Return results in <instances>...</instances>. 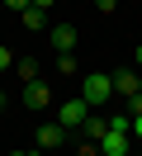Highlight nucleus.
<instances>
[{
	"mask_svg": "<svg viewBox=\"0 0 142 156\" xmlns=\"http://www.w3.org/2000/svg\"><path fill=\"white\" fill-rule=\"evenodd\" d=\"M81 99L90 109H104L114 99V76H104V71H90V76H81Z\"/></svg>",
	"mask_w": 142,
	"mask_h": 156,
	"instance_id": "nucleus-1",
	"label": "nucleus"
},
{
	"mask_svg": "<svg viewBox=\"0 0 142 156\" xmlns=\"http://www.w3.org/2000/svg\"><path fill=\"white\" fill-rule=\"evenodd\" d=\"M85 118H90V104H85L81 95H76V99H66V104H57V123H62L66 133H76Z\"/></svg>",
	"mask_w": 142,
	"mask_h": 156,
	"instance_id": "nucleus-2",
	"label": "nucleus"
},
{
	"mask_svg": "<svg viewBox=\"0 0 142 156\" xmlns=\"http://www.w3.org/2000/svg\"><path fill=\"white\" fill-rule=\"evenodd\" d=\"M24 104L33 109V114H43V109H52V90H47L43 80H24Z\"/></svg>",
	"mask_w": 142,
	"mask_h": 156,
	"instance_id": "nucleus-3",
	"label": "nucleus"
},
{
	"mask_svg": "<svg viewBox=\"0 0 142 156\" xmlns=\"http://www.w3.org/2000/svg\"><path fill=\"white\" fill-rule=\"evenodd\" d=\"M66 142V128L62 123H38V151H57Z\"/></svg>",
	"mask_w": 142,
	"mask_h": 156,
	"instance_id": "nucleus-4",
	"label": "nucleus"
},
{
	"mask_svg": "<svg viewBox=\"0 0 142 156\" xmlns=\"http://www.w3.org/2000/svg\"><path fill=\"white\" fill-rule=\"evenodd\" d=\"M47 43H52L57 52H71L76 48V29L71 24H47Z\"/></svg>",
	"mask_w": 142,
	"mask_h": 156,
	"instance_id": "nucleus-5",
	"label": "nucleus"
},
{
	"mask_svg": "<svg viewBox=\"0 0 142 156\" xmlns=\"http://www.w3.org/2000/svg\"><path fill=\"white\" fill-rule=\"evenodd\" d=\"M100 156H128V133L104 128V137H100Z\"/></svg>",
	"mask_w": 142,
	"mask_h": 156,
	"instance_id": "nucleus-6",
	"label": "nucleus"
},
{
	"mask_svg": "<svg viewBox=\"0 0 142 156\" xmlns=\"http://www.w3.org/2000/svg\"><path fill=\"white\" fill-rule=\"evenodd\" d=\"M137 76H142L137 66H128V71H114V95H123V99H128V95H137Z\"/></svg>",
	"mask_w": 142,
	"mask_h": 156,
	"instance_id": "nucleus-7",
	"label": "nucleus"
},
{
	"mask_svg": "<svg viewBox=\"0 0 142 156\" xmlns=\"http://www.w3.org/2000/svg\"><path fill=\"white\" fill-rule=\"evenodd\" d=\"M19 19H24V29H33V33H47V10H38V5L19 10Z\"/></svg>",
	"mask_w": 142,
	"mask_h": 156,
	"instance_id": "nucleus-8",
	"label": "nucleus"
},
{
	"mask_svg": "<svg viewBox=\"0 0 142 156\" xmlns=\"http://www.w3.org/2000/svg\"><path fill=\"white\" fill-rule=\"evenodd\" d=\"M104 128H109V118H100V114L90 109V118L81 123V133H85V142H100V137H104Z\"/></svg>",
	"mask_w": 142,
	"mask_h": 156,
	"instance_id": "nucleus-9",
	"label": "nucleus"
},
{
	"mask_svg": "<svg viewBox=\"0 0 142 156\" xmlns=\"http://www.w3.org/2000/svg\"><path fill=\"white\" fill-rule=\"evenodd\" d=\"M14 71L24 80H38V62H28V57H14Z\"/></svg>",
	"mask_w": 142,
	"mask_h": 156,
	"instance_id": "nucleus-10",
	"label": "nucleus"
},
{
	"mask_svg": "<svg viewBox=\"0 0 142 156\" xmlns=\"http://www.w3.org/2000/svg\"><path fill=\"white\" fill-rule=\"evenodd\" d=\"M57 71L62 76H76V52H57Z\"/></svg>",
	"mask_w": 142,
	"mask_h": 156,
	"instance_id": "nucleus-11",
	"label": "nucleus"
},
{
	"mask_svg": "<svg viewBox=\"0 0 142 156\" xmlns=\"http://www.w3.org/2000/svg\"><path fill=\"white\" fill-rule=\"evenodd\" d=\"M109 128H114V133H128V137H133V114H114V118H109Z\"/></svg>",
	"mask_w": 142,
	"mask_h": 156,
	"instance_id": "nucleus-12",
	"label": "nucleus"
},
{
	"mask_svg": "<svg viewBox=\"0 0 142 156\" xmlns=\"http://www.w3.org/2000/svg\"><path fill=\"white\" fill-rule=\"evenodd\" d=\"M76 156H100V142H81V147H76Z\"/></svg>",
	"mask_w": 142,
	"mask_h": 156,
	"instance_id": "nucleus-13",
	"label": "nucleus"
},
{
	"mask_svg": "<svg viewBox=\"0 0 142 156\" xmlns=\"http://www.w3.org/2000/svg\"><path fill=\"white\" fill-rule=\"evenodd\" d=\"M9 66H14V52H9V48H0V71H9Z\"/></svg>",
	"mask_w": 142,
	"mask_h": 156,
	"instance_id": "nucleus-14",
	"label": "nucleus"
},
{
	"mask_svg": "<svg viewBox=\"0 0 142 156\" xmlns=\"http://www.w3.org/2000/svg\"><path fill=\"white\" fill-rule=\"evenodd\" d=\"M114 5H118V0H95V10H100V14H114Z\"/></svg>",
	"mask_w": 142,
	"mask_h": 156,
	"instance_id": "nucleus-15",
	"label": "nucleus"
},
{
	"mask_svg": "<svg viewBox=\"0 0 142 156\" xmlns=\"http://www.w3.org/2000/svg\"><path fill=\"white\" fill-rule=\"evenodd\" d=\"M133 137L142 142V114H133Z\"/></svg>",
	"mask_w": 142,
	"mask_h": 156,
	"instance_id": "nucleus-16",
	"label": "nucleus"
},
{
	"mask_svg": "<svg viewBox=\"0 0 142 156\" xmlns=\"http://www.w3.org/2000/svg\"><path fill=\"white\" fill-rule=\"evenodd\" d=\"M28 5H38V10H52V5H57V0H28Z\"/></svg>",
	"mask_w": 142,
	"mask_h": 156,
	"instance_id": "nucleus-17",
	"label": "nucleus"
},
{
	"mask_svg": "<svg viewBox=\"0 0 142 156\" xmlns=\"http://www.w3.org/2000/svg\"><path fill=\"white\" fill-rule=\"evenodd\" d=\"M5 5H9V10H28V0H5Z\"/></svg>",
	"mask_w": 142,
	"mask_h": 156,
	"instance_id": "nucleus-18",
	"label": "nucleus"
},
{
	"mask_svg": "<svg viewBox=\"0 0 142 156\" xmlns=\"http://www.w3.org/2000/svg\"><path fill=\"white\" fill-rule=\"evenodd\" d=\"M137 71H142V43H137Z\"/></svg>",
	"mask_w": 142,
	"mask_h": 156,
	"instance_id": "nucleus-19",
	"label": "nucleus"
},
{
	"mask_svg": "<svg viewBox=\"0 0 142 156\" xmlns=\"http://www.w3.org/2000/svg\"><path fill=\"white\" fill-rule=\"evenodd\" d=\"M9 156H33V151H9Z\"/></svg>",
	"mask_w": 142,
	"mask_h": 156,
	"instance_id": "nucleus-20",
	"label": "nucleus"
},
{
	"mask_svg": "<svg viewBox=\"0 0 142 156\" xmlns=\"http://www.w3.org/2000/svg\"><path fill=\"white\" fill-rule=\"evenodd\" d=\"M0 109H5V90H0Z\"/></svg>",
	"mask_w": 142,
	"mask_h": 156,
	"instance_id": "nucleus-21",
	"label": "nucleus"
},
{
	"mask_svg": "<svg viewBox=\"0 0 142 156\" xmlns=\"http://www.w3.org/2000/svg\"><path fill=\"white\" fill-rule=\"evenodd\" d=\"M137 95H142V76H137Z\"/></svg>",
	"mask_w": 142,
	"mask_h": 156,
	"instance_id": "nucleus-22",
	"label": "nucleus"
},
{
	"mask_svg": "<svg viewBox=\"0 0 142 156\" xmlns=\"http://www.w3.org/2000/svg\"><path fill=\"white\" fill-rule=\"evenodd\" d=\"M137 156H142V151H137Z\"/></svg>",
	"mask_w": 142,
	"mask_h": 156,
	"instance_id": "nucleus-23",
	"label": "nucleus"
}]
</instances>
